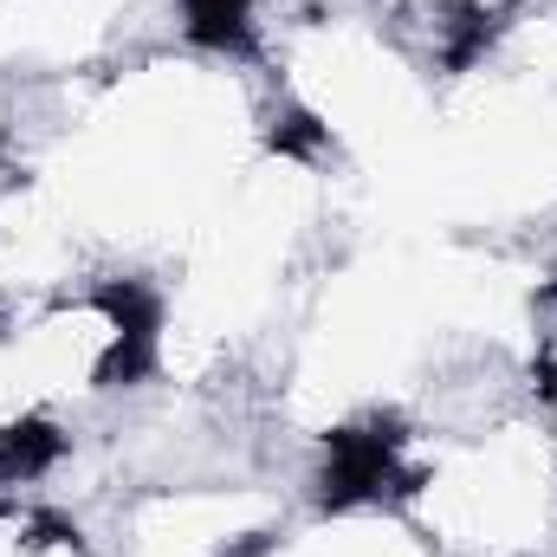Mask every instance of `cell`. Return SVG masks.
Instances as JSON below:
<instances>
[{"label":"cell","mask_w":557,"mask_h":557,"mask_svg":"<svg viewBox=\"0 0 557 557\" xmlns=\"http://www.w3.org/2000/svg\"><path fill=\"white\" fill-rule=\"evenodd\" d=\"M292 519L278 480L260 473H195L131 486L104 506L98 539L111 557H253Z\"/></svg>","instance_id":"3957f363"},{"label":"cell","mask_w":557,"mask_h":557,"mask_svg":"<svg viewBox=\"0 0 557 557\" xmlns=\"http://www.w3.org/2000/svg\"><path fill=\"white\" fill-rule=\"evenodd\" d=\"M33 298H39V278H33V267H26V247H20L13 227L0 221V331H7Z\"/></svg>","instance_id":"8992f818"},{"label":"cell","mask_w":557,"mask_h":557,"mask_svg":"<svg viewBox=\"0 0 557 557\" xmlns=\"http://www.w3.org/2000/svg\"><path fill=\"white\" fill-rule=\"evenodd\" d=\"M525 403L557 441V278L539 285L532 324H525Z\"/></svg>","instance_id":"5b68a950"},{"label":"cell","mask_w":557,"mask_h":557,"mask_svg":"<svg viewBox=\"0 0 557 557\" xmlns=\"http://www.w3.org/2000/svg\"><path fill=\"white\" fill-rule=\"evenodd\" d=\"M285 131L253 52L175 39L91 78H13L7 137L91 267L156 278Z\"/></svg>","instance_id":"6da1fadb"},{"label":"cell","mask_w":557,"mask_h":557,"mask_svg":"<svg viewBox=\"0 0 557 557\" xmlns=\"http://www.w3.org/2000/svg\"><path fill=\"white\" fill-rule=\"evenodd\" d=\"M7 350L33 409L78 441L156 383V278L111 267L65 278L7 324Z\"/></svg>","instance_id":"7a4b0ae2"},{"label":"cell","mask_w":557,"mask_h":557,"mask_svg":"<svg viewBox=\"0 0 557 557\" xmlns=\"http://www.w3.org/2000/svg\"><path fill=\"white\" fill-rule=\"evenodd\" d=\"M0 557H111L98 525L46 493H0Z\"/></svg>","instance_id":"277c9868"}]
</instances>
